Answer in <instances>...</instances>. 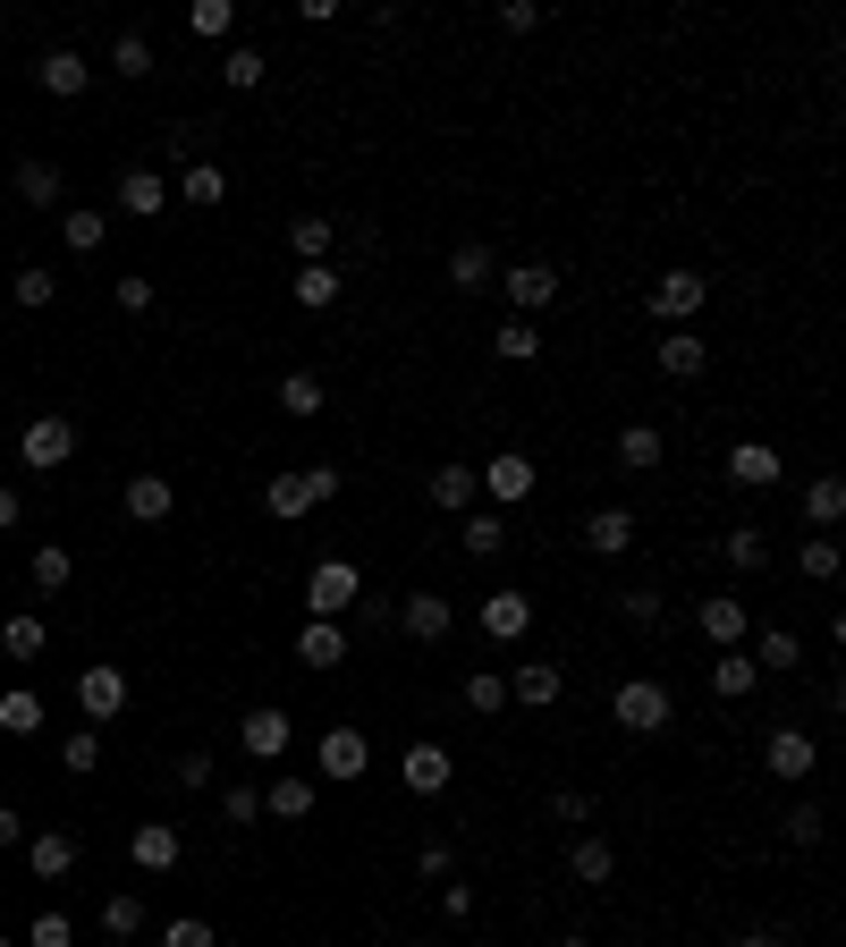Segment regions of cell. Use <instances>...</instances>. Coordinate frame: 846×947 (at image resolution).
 Listing matches in <instances>:
<instances>
[{"label":"cell","instance_id":"1","mask_svg":"<svg viewBox=\"0 0 846 947\" xmlns=\"http://www.w3.org/2000/svg\"><path fill=\"white\" fill-rule=\"evenodd\" d=\"M619 720L644 736V727H669V686H651V677H635V686H619Z\"/></svg>","mask_w":846,"mask_h":947},{"label":"cell","instance_id":"2","mask_svg":"<svg viewBox=\"0 0 846 947\" xmlns=\"http://www.w3.org/2000/svg\"><path fill=\"white\" fill-rule=\"evenodd\" d=\"M339 491V474H322V466H305V474H289V482H271V507L280 516H296V507H314V500H330Z\"/></svg>","mask_w":846,"mask_h":947},{"label":"cell","instance_id":"3","mask_svg":"<svg viewBox=\"0 0 846 947\" xmlns=\"http://www.w3.org/2000/svg\"><path fill=\"white\" fill-rule=\"evenodd\" d=\"M703 305V271H669V280L651 288V314H669V321H685Z\"/></svg>","mask_w":846,"mask_h":947},{"label":"cell","instance_id":"4","mask_svg":"<svg viewBox=\"0 0 846 947\" xmlns=\"http://www.w3.org/2000/svg\"><path fill=\"white\" fill-rule=\"evenodd\" d=\"M296 660H305V668H339V660H348V634L330 627V618H314V627L296 634Z\"/></svg>","mask_w":846,"mask_h":947},{"label":"cell","instance_id":"5","mask_svg":"<svg viewBox=\"0 0 846 947\" xmlns=\"http://www.w3.org/2000/svg\"><path fill=\"white\" fill-rule=\"evenodd\" d=\"M68 448H77V432H68L60 414H43V423H26V466H60Z\"/></svg>","mask_w":846,"mask_h":947},{"label":"cell","instance_id":"6","mask_svg":"<svg viewBox=\"0 0 846 947\" xmlns=\"http://www.w3.org/2000/svg\"><path fill=\"white\" fill-rule=\"evenodd\" d=\"M77 702H85L94 720H110V711L128 702V677H119V668H85V686H77Z\"/></svg>","mask_w":846,"mask_h":947},{"label":"cell","instance_id":"7","mask_svg":"<svg viewBox=\"0 0 846 947\" xmlns=\"http://www.w3.org/2000/svg\"><path fill=\"white\" fill-rule=\"evenodd\" d=\"M508 296L533 314V305H551V296H559V271H551V262H517V271H508Z\"/></svg>","mask_w":846,"mask_h":947},{"label":"cell","instance_id":"8","mask_svg":"<svg viewBox=\"0 0 846 947\" xmlns=\"http://www.w3.org/2000/svg\"><path fill=\"white\" fill-rule=\"evenodd\" d=\"M483 627L500 634V643H508V634H525V627H533V600H525V593H491V600H483Z\"/></svg>","mask_w":846,"mask_h":947},{"label":"cell","instance_id":"9","mask_svg":"<svg viewBox=\"0 0 846 947\" xmlns=\"http://www.w3.org/2000/svg\"><path fill=\"white\" fill-rule=\"evenodd\" d=\"M322 770H330V779H356V770H364V736H356V727H330V736H322Z\"/></svg>","mask_w":846,"mask_h":947},{"label":"cell","instance_id":"10","mask_svg":"<svg viewBox=\"0 0 846 947\" xmlns=\"http://www.w3.org/2000/svg\"><path fill=\"white\" fill-rule=\"evenodd\" d=\"M26 863L43 872V880H60L68 863H77V838H60V829H43V838H26Z\"/></svg>","mask_w":846,"mask_h":947},{"label":"cell","instance_id":"11","mask_svg":"<svg viewBox=\"0 0 846 947\" xmlns=\"http://www.w3.org/2000/svg\"><path fill=\"white\" fill-rule=\"evenodd\" d=\"M119 212L153 221V212H162V178H153V169H128V178H119Z\"/></svg>","mask_w":846,"mask_h":947},{"label":"cell","instance_id":"12","mask_svg":"<svg viewBox=\"0 0 846 947\" xmlns=\"http://www.w3.org/2000/svg\"><path fill=\"white\" fill-rule=\"evenodd\" d=\"M407 634L440 643V634H449V600H440V593H415V600H407Z\"/></svg>","mask_w":846,"mask_h":947},{"label":"cell","instance_id":"13","mask_svg":"<svg viewBox=\"0 0 846 947\" xmlns=\"http://www.w3.org/2000/svg\"><path fill=\"white\" fill-rule=\"evenodd\" d=\"M753 686H762V668H753V660H737V652H728V660L712 668V694H719V702H745Z\"/></svg>","mask_w":846,"mask_h":947},{"label":"cell","instance_id":"14","mask_svg":"<svg viewBox=\"0 0 846 947\" xmlns=\"http://www.w3.org/2000/svg\"><path fill=\"white\" fill-rule=\"evenodd\" d=\"M305 593H314V609H348V600H356V568H314Z\"/></svg>","mask_w":846,"mask_h":947},{"label":"cell","instance_id":"15","mask_svg":"<svg viewBox=\"0 0 846 947\" xmlns=\"http://www.w3.org/2000/svg\"><path fill=\"white\" fill-rule=\"evenodd\" d=\"M280 745H289V711H255V720H246V753H280Z\"/></svg>","mask_w":846,"mask_h":947},{"label":"cell","instance_id":"16","mask_svg":"<svg viewBox=\"0 0 846 947\" xmlns=\"http://www.w3.org/2000/svg\"><path fill=\"white\" fill-rule=\"evenodd\" d=\"M771 770H779V779H804V770H813V745H804L796 727H779V736H771Z\"/></svg>","mask_w":846,"mask_h":947},{"label":"cell","instance_id":"17","mask_svg":"<svg viewBox=\"0 0 846 947\" xmlns=\"http://www.w3.org/2000/svg\"><path fill=\"white\" fill-rule=\"evenodd\" d=\"M407 787H449V753H440V745H415V753H407Z\"/></svg>","mask_w":846,"mask_h":947},{"label":"cell","instance_id":"18","mask_svg":"<svg viewBox=\"0 0 846 947\" xmlns=\"http://www.w3.org/2000/svg\"><path fill=\"white\" fill-rule=\"evenodd\" d=\"M491 500H525V491H533V466H525V457H491Z\"/></svg>","mask_w":846,"mask_h":947},{"label":"cell","instance_id":"19","mask_svg":"<svg viewBox=\"0 0 846 947\" xmlns=\"http://www.w3.org/2000/svg\"><path fill=\"white\" fill-rule=\"evenodd\" d=\"M585 541L592 550H626V541H635V516H626V507H601V516L585 525Z\"/></svg>","mask_w":846,"mask_h":947},{"label":"cell","instance_id":"20","mask_svg":"<svg viewBox=\"0 0 846 947\" xmlns=\"http://www.w3.org/2000/svg\"><path fill=\"white\" fill-rule=\"evenodd\" d=\"M619 466H626V474H651V466H660V432H651V423H635V432L619 441Z\"/></svg>","mask_w":846,"mask_h":947},{"label":"cell","instance_id":"21","mask_svg":"<svg viewBox=\"0 0 846 947\" xmlns=\"http://www.w3.org/2000/svg\"><path fill=\"white\" fill-rule=\"evenodd\" d=\"M43 94H85V60L77 51H51L43 60Z\"/></svg>","mask_w":846,"mask_h":947},{"label":"cell","instance_id":"22","mask_svg":"<svg viewBox=\"0 0 846 947\" xmlns=\"http://www.w3.org/2000/svg\"><path fill=\"white\" fill-rule=\"evenodd\" d=\"M491 348L508 355V364H533V355H542V339H533V321H500V330H491Z\"/></svg>","mask_w":846,"mask_h":947},{"label":"cell","instance_id":"23","mask_svg":"<svg viewBox=\"0 0 846 947\" xmlns=\"http://www.w3.org/2000/svg\"><path fill=\"white\" fill-rule=\"evenodd\" d=\"M703 634L712 643H737L745 634V600H703Z\"/></svg>","mask_w":846,"mask_h":947},{"label":"cell","instance_id":"24","mask_svg":"<svg viewBox=\"0 0 846 947\" xmlns=\"http://www.w3.org/2000/svg\"><path fill=\"white\" fill-rule=\"evenodd\" d=\"M128 507L144 516V525H153V516H169V482H162V474H136V482H128Z\"/></svg>","mask_w":846,"mask_h":947},{"label":"cell","instance_id":"25","mask_svg":"<svg viewBox=\"0 0 846 947\" xmlns=\"http://www.w3.org/2000/svg\"><path fill=\"white\" fill-rule=\"evenodd\" d=\"M280 407H289V414H322V381H314V373H289V381H280Z\"/></svg>","mask_w":846,"mask_h":947},{"label":"cell","instance_id":"26","mask_svg":"<svg viewBox=\"0 0 846 947\" xmlns=\"http://www.w3.org/2000/svg\"><path fill=\"white\" fill-rule=\"evenodd\" d=\"M728 474H737V482H779V457H771V448H737V457H728Z\"/></svg>","mask_w":846,"mask_h":947},{"label":"cell","instance_id":"27","mask_svg":"<svg viewBox=\"0 0 846 947\" xmlns=\"http://www.w3.org/2000/svg\"><path fill=\"white\" fill-rule=\"evenodd\" d=\"M466 500H474V474H466V466L432 474V507H466Z\"/></svg>","mask_w":846,"mask_h":947},{"label":"cell","instance_id":"28","mask_svg":"<svg viewBox=\"0 0 846 947\" xmlns=\"http://www.w3.org/2000/svg\"><path fill=\"white\" fill-rule=\"evenodd\" d=\"M136 863H144V872L178 863V838H169V829H136Z\"/></svg>","mask_w":846,"mask_h":947},{"label":"cell","instance_id":"29","mask_svg":"<svg viewBox=\"0 0 846 947\" xmlns=\"http://www.w3.org/2000/svg\"><path fill=\"white\" fill-rule=\"evenodd\" d=\"M17 195H26V203H60V178H51L43 161H17Z\"/></svg>","mask_w":846,"mask_h":947},{"label":"cell","instance_id":"30","mask_svg":"<svg viewBox=\"0 0 846 947\" xmlns=\"http://www.w3.org/2000/svg\"><path fill=\"white\" fill-rule=\"evenodd\" d=\"M102 931H110V939H136V931H144V905H136V897H110V905H102Z\"/></svg>","mask_w":846,"mask_h":947},{"label":"cell","instance_id":"31","mask_svg":"<svg viewBox=\"0 0 846 947\" xmlns=\"http://www.w3.org/2000/svg\"><path fill=\"white\" fill-rule=\"evenodd\" d=\"M660 364H669L678 381H694L703 373V339H660Z\"/></svg>","mask_w":846,"mask_h":947},{"label":"cell","instance_id":"32","mask_svg":"<svg viewBox=\"0 0 846 947\" xmlns=\"http://www.w3.org/2000/svg\"><path fill=\"white\" fill-rule=\"evenodd\" d=\"M508 694H517V702H559V668H517Z\"/></svg>","mask_w":846,"mask_h":947},{"label":"cell","instance_id":"33","mask_svg":"<svg viewBox=\"0 0 846 947\" xmlns=\"http://www.w3.org/2000/svg\"><path fill=\"white\" fill-rule=\"evenodd\" d=\"M305 804H314L305 779H280V787H271V812H280V821H305Z\"/></svg>","mask_w":846,"mask_h":947},{"label":"cell","instance_id":"34","mask_svg":"<svg viewBox=\"0 0 846 947\" xmlns=\"http://www.w3.org/2000/svg\"><path fill=\"white\" fill-rule=\"evenodd\" d=\"M339 296V271H296V305H330Z\"/></svg>","mask_w":846,"mask_h":947},{"label":"cell","instance_id":"35","mask_svg":"<svg viewBox=\"0 0 846 947\" xmlns=\"http://www.w3.org/2000/svg\"><path fill=\"white\" fill-rule=\"evenodd\" d=\"M449 271H457V288H483V280H491V254H483V246H457Z\"/></svg>","mask_w":846,"mask_h":947},{"label":"cell","instance_id":"36","mask_svg":"<svg viewBox=\"0 0 846 947\" xmlns=\"http://www.w3.org/2000/svg\"><path fill=\"white\" fill-rule=\"evenodd\" d=\"M34 584L60 593V584H68V550H34Z\"/></svg>","mask_w":846,"mask_h":947},{"label":"cell","instance_id":"37","mask_svg":"<svg viewBox=\"0 0 846 947\" xmlns=\"http://www.w3.org/2000/svg\"><path fill=\"white\" fill-rule=\"evenodd\" d=\"M9 652L34 660V652H43V618H9Z\"/></svg>","mask_w":846,"mask_h":947},{"label":"cell","instance_id":"38","mask_svg":"<svg viewBox=\"0 0 846 947\" xmlns=\"http://www.w3.org/2000/svg\"><path fill=\"white\" fill-rule=\"evenodd\" d=\"M576 880H610V846H601V838L576 846Z\"/></svg>","mask_w":846,"mask_h":947},{"label":"cell","instance_id":"39","mask_svg":"<svg viewBox=\"0 0 846 947\" xmlns=\"http://www.w3.org/2000/svg\"><path fill=\"white\" fill-rule=\"evenodd\" d=\"M68 939H77V931H68L60 914H34V931H26V947H68Z\"/></svg>","mask_w":846,"mask_h":947},{"label":"cell","instance_id":"40","mask_svg":"<svg viewBox=\"0 0 846 947\" xmlns=\"http://www.w3.org/2000/svg\"><path fill=\"white\" fill-rule=\"evenodd\" d=\"M68 246H77V254L102 246V212H68Z\"/></svg>","mask_w":846,"mask_h":947},{"label":"cell","instance_id":"41","mask_svg":"<svg viewBox=\"0 0 846 947\" xmlns=\"http://www.w3.org/2000/svg\"><path fill=\"white\" fill-rule=\"evenodd\" d=\"M466 550H483V559H491V550H508V541H500V516H474V525H466Z\"/></svg>","mask_w":846,"mask_h":947},{"label":"cell","instance_id":"42","mask_svg":"<svg viewBox=\"0 0 846 947\" xmlns=\"http://www.w3.org/2000/svg\"><path fill=\"white\" fill-rule=\"evenodd\" d=\"M466 702H474V711H500V702H508V686H500V677H466Z\"/></svg>","mask_w":846,"mask_h":947},{"label":"cell","instance_id":"43","mask_svg":"<svg viewBox=\"0 0 846 947\" xmlns=\"http://www.w3.org/2000/svg\"><path fill=\"white\" fill-rule=\"evenodd\" d=\"M60 761H68V770H94V761H102V736H68Z\"/></svg>","mask_w":846,"mask_h":947},{"label":"cell","instance_id":"44","mask_svg":"<svg viewBox=\"0 0 846 947\" xmlns=\"http://www.w3.org/2000/svg\"><path fill=\"white\" fill-rule=\"evenodd\" d=\"M34 720H43V702H34V694H9V702H0V727H34Z\"/></svg>","mask_w":846,"mask_h":947},{"label":"cell","instance_id":"45","mask_svg":"<svg viewBox=\"0 0 846 947\" xmlns=\"http://www.w3.org/2000/svg\"><path fill=\"white\" fill-rule=\"evenodd\" d=\"M162 947H212V922H169Z\"/></svg>","mask_w":846,"mask_h":947},{"label":"cell","instance_id":"46","mask_svg":"<svg viewBox=\"0 0 846 947\" xmlns=\"http://www.w3.org/2000/svg\"><path fill=\"white\" fill-rule=\"evenodd\" d=\"M187 203H221V169H187Z\"/></svg>","mask_w":846,"mask_h":947},{"label":"cell","instance_id":"47","mask_svg":"<svg viewBox=\"0 0 846 947\" xmlns=\"http://www.w3.org/2000/svg\"><path fill=\"white\" fill-rule=\"evenodd\" d=\"M17 305H51V271H17Z\"/></svg>","mask_w":846,"mask_h":947},{"label":"cell","instance_id":"48","mask_svg":"<svg viewBox=\"0 0 846 947\" xmlns=\"http://www.w3.org/2000/svg\"><path fill=\"white\" fill-rule=\"evenodd\" d=\"M221 77H228V85H255V77H262V60H255V51H228V60H221Z\"/></svg>","mask_w":846,"mask_h":947},{"label":"cell","instance_id":"49","mask_svg":"<svg viewBox=\"0 0 846 947\" xmlns=\"http://www.w3.org/2000/svg\"><path fill=\"white\" fill-rule=\"evenodd\" d=\"M289 237H296V254H322V246H330V229H322V221H314V212H305V221H296V229H289Z\"/></svg>","mask_w":846,"mask_h":947},{"label":"cell","instance_id":"50","mask_svg":"<svg viewBox=\"0 0 846 947\" xmlns=\"http://www.w3.org/2000/svg\"><path fill=\"white\" fill-rule=\"evenodd\" d=\"M796 660V634H762V668H787Z\"/></svg>","mask_w":846,"mask_h":947},{"label":"cell","instance_id":"51","mask_svg":"<svg viewBox=\"0 0 846 947\" xmlns=\"http://www.w3.org/2000/svg\"><path fill=\"white\" fill-rule=\"evenodd\" d=\"M728 559L737 568H762V534H728Z\"/></svg>","mask_w":846,"mask_h":947},{"label":"cell","instance_id":"52","mask_svg":"<svg viewBox=\"0 0 846 947\" xmlns=\"http://www.w3.org/2000/svg\"><path fill=\"white\" fill-rule=\"evenodd\" d=\"M144 68H153V51H144V43L128 34V43H119V77H144Z\"/></svg>","mask_w":846,"mask_h":947},{"label":"cell","instance_id":"53","mask_svg":"<svg viewBox=\"0 0 846 947\" xmlns=\"http://www.w3.org/2000/svg\"><path fill=\"white\" fill-rule=\"evenodd\" d=\"M838 507H846V491H838V482H813V516H821V525H830Z\"/></svg>","mask_w":846,"mask_h":947},{"label":"cell","instance_id":"54","mask_svg":"<svg viewBox=\"0 0 846 947\" xmlns=\"http://www.w3.org/2000/svg\"><path fill=\"white\" fill-rule=\"evenodd\" d=\"M0 525H17V491H0Z\"/></svg>","mask_w":846,"mask_h":947},{"label":"cell","instance_id":"55","mask_svg":"<svg viewBox=\"0 0 846 947\" xmlns=\"http://www.w3.org/2000/svg\"><path fill=\"white\" fill-rule=\"evenodd\" d=\"M559 947H585V939H559Z\"/></svg>","mask_w":846,"mask_h":947},{"label":"cell","instance_id":"56","mask_svg":"<svg viewBox=\"0 0 846 947\" xmlns=\"http://www.w3.org/2000/svg\"><path fill=\"white\" fill-rule=\"evenodd\" d=\"M745 947H771V939H745Z\"/></svg>","mask_w":846,"mask_h":947},{"label":"cell","instance_id":"57","mask_svg":"<svg viewBox=\"0 0 846 947\" xmlns=\"http://www.w3.org/2000/svg\"><path fill=\"white\" fill-rule=\"evenodd\" d=\"M110 947H119V939H110Z\"/></svg>","mask_w":846,"mask_h":947}]
</instances>
